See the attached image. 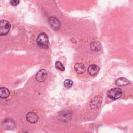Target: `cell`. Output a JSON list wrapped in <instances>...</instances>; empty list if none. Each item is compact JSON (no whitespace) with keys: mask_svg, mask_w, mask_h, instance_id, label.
<instances>
[{"mask_svg":"<svg viewBox=\"0 0 133 133\" xmlns=\"http://www.w3.org/2000/svg\"><path fill=\"white\" fill-rule=\"evenodd\" d=\"M38 46L43 49H47L49 45V42L47 34L44 32L40 33L36 39Z\"/></svg>","mask_w":133,"mask_h":133,"instance_id":"obj_1","label":"cell"},{"mask_svg":"<svg viewBox=\"0 0 133 133\" xmlns=\"http://www.w3.org/2000/svg\"><path fill=\"white\" fill-rule=\"evenodd\" d=\"M122 95V90L119 88H113L110 89L107 92L108 97L112 100H116Z\"/></svg>","mask_w":133,"mask_h":133,"instance_id":"obj_2","label":"cell"},{"mask_svg":"<svg viewBox=\"0 0 133 133\" xmlns=\"http://www.w3.org/2000/svg\"><path fill=\"white\" fill-rule=\"evenodd\" d=\"M10 23L7 20H0V36L6 35L10 31Z\"/></svg>","mask_w":133,"mask_h":133,"instance_id":"obj_3","label":"cell"},{"mask_svg":"<svg viewBox=\"0 0 133 133\" xmlns=\"http://www.w3.org/2000/svg\"><path fill=\"white\" fill-rule=\"evenodd\" d=\"M102 98L99 96L95 97L91 101L90 103V107L91 109L96 110L99 109L102 103Z\"/></svg>","mask_w":133,"mask_h":133,"instance_id":"obj_4","label":"cell"},{"mask_svg":"<svg viewBox=\"0 0 133 133\" xmlns=\"http://www.w3.org/2000/svg\"><path fill=\"white\" fill-rule=\"evenodd\" d=\"M49 23L51 27L55 30H58L61 26V23L59 20L54 17H51L48 20Z\"/></svg>","mask_w":133,"mask_h":133,"instance_id":"obj_5","label":"cell"},{"mask_svg":"<svg viewBox=\"0 0 133 133\" xmlns=\"http://www.w3.org/2000/svg\"><path fill=\"white\" fill-rule=\"evenodd\" d=\"M47 77V72L45 69L40 70L36 74V79L40 82L45 81Z\"/></svg>","mask_w":133,"mask_h":133,"instance_id":"obj_6","label":"cell"},{"mask_svg":"<svg viewBox=\"0 0 133 133\" xmlns=\"http://www.w3.org/2000/svg\"><path fill=\"white\" fill-rule=\"evenodd\" d=\"M2 126L5 130H10L15 128V123L14 121L11 119H7L3 122Z\"/></svg>","mask_w":133,"mask_h":133,"instance_id":"obj_7","label":"cell"},{"mask_svg":"<svg viewBox=\"0 0 133 133\" xmlns=\"http://www.w3.org/2000/svg\"><path fill=\"white\" fill-rule=\"evenodd\" d=\"M26 119L27 121L30 123H35L38 119V115L33 112H30L26 115Z\"/></svg>","mask_w":133,"mask_h":133,"instance_id":"obj_8","label":"cell"},{"mask_svg":"<svg viewBox=\"0 0 133 133\" xmlns=\"http://www.w3.org/2000/svg\"><path fill=\"white\" fill-rule=\"evenodd\" d=\"M100 70V68L96 64H91L90 65L87 69L88 73L92 76L96 75Z\"/></svg>","mask_w":133,"mask_h":133,"instance_id":"obj_9","label":"cell"},{"mask_svg":"<svg viewBox=\"0 0 133 133\" xmlns=\"http://www.w3.org/2000/svg\"><path fill=\"white\" fill-rule=\"evenodd\" d=\"M74 69L78 74H82L85 71V66L82 63L77 62L74 65Z\"/></svg>","mask_w":133,"mask_h":133,"instance_id":"obj_10","label":"cell"},{"mask_svg":"<svg viewBox=\"0 0 133 133\" xmlns=\"http://www.w3.org/2000/svg\"><path fill=\"white\" fill-rule=\"evenodd\" d=\"M116 84L117 86H126L130 83V81H129L128 79L125 77H121L118 78L116 82Z\"/></svg>","mask_w":133,"mask_h":133,"instance_id":"obj_11","label":"cell"},{"mask_svg":"<svg viewBox=\"0 0 133 133\" xmlns=\"http://www.w3.org/2000/svg\"><path fill=\"white\" fill-rule=\"evenodd\" d=\"M101 48V44L98 41H94L90 43V48L92 51H98L100 50Z\"/></svg>","mask_w":133,"mask_h":133,"instance_id":"obj_12","label":"cell"},{"mask_svg":"<svg viewBox=\"0 0 133 133\" xmlns=\"http://www.w3.org/2000/svg\"><path fill=\"white\" fill-rule=\"evenodd\" d=\"M10 94L9 90L5 87H2L0 88V98H6Z\"/></svg>","mask_w":133,"mask_h":133,"instance_id":"obj_13","label":"cell"},{"mask_svg":"<svg viewBox=\"0 0 133 133\" xmlns=\"http://www.w3.org/2000/svg\"><path fill=\"white\" fill-rule=\"evenodd\" d=\"M55 67L57 69H58V70H60L61 71H64L65 70L64 66H63L62 63L60 61H56L55 64Z\"/></svg>","mask_w":133,"mask_h":133,"instance_id":"obj_14","label":"cell"},{"mask_svg":"<svg viewBox=\"0 0 133 133\" xmlns=\"http://www.w3.org/2000/svg\"><path fill=\"white\" fill-rule=\"evenodd\" d=\"M63 83L64 87L66 88H69L73 85V81L69 79L65 80Z\"/></svg>","mask_w":133,"mask_h":133,"instance_id":"obj_15","label":"cell"},{"mask_svg":"<svg viewBox=\"0 0 133 133\" xmlns=\"http://www.w3.org/2000/svg\"><path fill=\"white\" fill-rule=\"evenodd\" d=\"M19 3L20 1L18 0H11L10 1V4H11V5L13 6H16L18 5V4H19Z\"/></svg>","mask_w":133,"mask_h":133,"instance_id":"obj_16","label":"cell"},{"mask_svg":"<svg viewBox=\"0 0 133 133\" xmlns=\"http://www.w3.org/2000/svg\"><path fill=\"white\" fill-rule=\"evenodd\" d=\"M85 133H91V132H85Z\"/></svg>","mask_w":133,"mask_h":133,"instance_id":"obj_17","label":"cell"}]
</instances>
